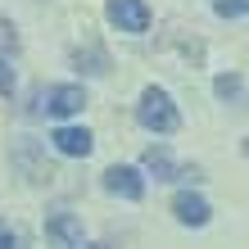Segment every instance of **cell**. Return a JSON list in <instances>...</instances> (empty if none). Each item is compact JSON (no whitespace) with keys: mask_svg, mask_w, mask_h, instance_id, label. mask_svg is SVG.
<instances>
[{"mask_svg":"<svg viewBox=\"0 0 249 249\" xmlns=\"http://www.w3.org/2000/svg\"><path fill=\"white\" fill-rule=\"evenodd\" d=\"M136 118H141V127L159 131V136H172V131L181 127V113H177V105H172V95L163 91V86H145V91H141Z\"/></svg>","mask_w":249,"mask_h":249,"instance_id":"obj_1","label":"cell"},{"mask_svg":"<svg viewBox=\"0 0 249 249\" xmlns=\"http://www.w3.org/2000/svg\"><path fill=\"white\" fill-rule=\"evenodd\" d=\"M9 163L23 172V181H32V186H50L54 181V163L46 159V145L32 141V136H14L9 145Z\"/></svg>","mask_w":249,"mask_h":249,"instance_id":"obj_2","label":"cell"},{"mask_svg":"<svg viewBox=\"0 0 249 249\" xmlns=\"http://www.w3.org/2000/svg\"><path fill=\"white\" fill-rule=\"evenodd\" d=\"M36 109L50 113V118H72V113L86 109V91L82 86H50V91L36 95Z\"/></svg>","mask_w":249,"mask_h":249,"instance_id":"obj_3","label":"cell"},{"mask_svg":"<svg viewBox=\"0 0 249 249\" xmlns=\"http://www.w3.org/2000/svg\"><path fill=\"white\" fill-rule=\"evenodd\" d=\"M141 168L150 172L154 181H199V168H177L163 145H150V150H145V159H141Z\"/></svg>","mask_w":249,"mask_h":249,"instance_id":"obj_4","label":"cell"},{"mask_svg":"<svg viewBox=\"0 0 249 249\" xmlns=\"http://www.w3.org/2000/svg\"><path fill=\"white\" fill-rule=\"evenodd\" d=\"M109 23L118 27V32L141 36L145 27H150V5H145V0H109Z\"/></svg>","mask_w":249,"mask_h":249,"instance_id":"obj_5","label":"cell"},{"mask_svg":"<svg viewBox=\"0 0 249 249\" xmlns=\"http://www.w3.org/2000/svg\"><path fill=\"white\" fill-rule=\"evenodd\" d=\"M46 240H50L54 249H82V217L68 213V209L50 213V217H46Z\"/></svg>","mask_w":249,"mask_h":249,"instance_id":"obj_6","label":"cell"},{"mask_svg":"<svg viewBox=\"0 0 249 249\" xmlns=\"http://www.w3.org/2000/svg\"><path fill=\"white\" fill-rule=\"evenodd\" d=\"M105 190H109V195H118V199H131V204H136V199L145 195V177H141L136 168L113 163V168L105 172Z\"/></svg>","mask_w":249,"mask_h":249,"instance_id":"obj_7","label":"cell"},{"mask_svg":"<svg viewBox=\"0 0 249 249\" xmlns=\"http://www.w3.org/2000/svg\"><path fill=\"white\" fill-rule=\"evenodd\" d=\"M172 213H177L181 227H204L213 209H209V199H204V195H190V190H181V195L172 199Z\"/></svg>","mask_w":249,"mask_h":249,"instance_id":"obj_8","label":"cell"},{"mask_svg":"<svg viewBox=\"0 0 249 249\" xmlns=\"http://www.w3.org/2000/svg\"><path fill=\"white\" fill-rule=\"evenodd\" d=\"M54 150H59V154H68V159H86V154H91V131H86V127H59V131H54Z\"/></svg>","mask_w":249,"mask_h":249,"instance_id":"obj_9","label":"cell"},{"mask_svg":"<svg viewBox=\"0 0 249 249\" xmlns=\"http://www.w3.org/2000/svg\"><path fill=\"white\" fill-rule=\"evenodd\" d=\"M72 59H77V68H82V72H109V59H105V50H100L95 41H91L86 50H77Z\"/></svg>","mask_w":249,"mask_h":249,"instance_id":"obj_10","label":"cell"},{"mask_svg":"<svg viewBox=\"0 0 249 249\" xmlns=\"http://www.w3.org/2000/svg\"><path fill=\"white\" fill-rule=\"evenodd\" d=\"M213 9L222 18H240V14H249V0H213Z\"/></svg>","mask_w":249,"mask_h":249,"instance_id":"obj_11","label":"cell"},{"mask_svg":"<svg viewBox=\"0 0 249 249\" xmlns=\"http://www.w3.org/2000/svg\"><path fill=\"white\" fill-rule=\"evenodd\" d=\"M213 86H217V95H222V100H236L240 95V77H236V72H222Z\"/></svg>","mask_w":249,"mask_h":249,"instance_id":"obj_12","label":"cell"},{"mask_svg":"<svg viewBox=\"0 0 249 249\" xmlns=\"http://www.w3.org/2000/svg\"><path fill=\"white\" fill-rule=\"evenodd\" d=\"M0 95H5V100L14 95V72H9V64H5V59H0Z\"/></svg>","mask_w":249,"mask_h":249,"instance_id":"obj_13","label":"cell"},{"mask_svg":"<svg viewBox=\"0 0 249 249\" xmlns=\"http://www.w3.org/2000/svg\"><path fill=\"white\" fill-rule=\"evenodd\" d=\"M0 249H18V236H14L9 222H0Z\"/></svg>","mask_w":249,"mask_h":249,"instance_id":"obj_14","label":"cell"},{"mask_svg":"<svg viewBox=\"0 0 249 249\" xmlns=\"http://www.w3.org/2000/svg\"><path fill=\"white\" fill-rule=\"evenodd\" d=\"M0 46H9V50L18 46V36H14V27H5V23H0Z\"/></svg>","mask_w":249,"mask_h":249,"instance_id":"obj_15","label":"cell"},{"mask_svg":"<svg viewBox=\"0 0 249 249\" xmlns=\"http://www.w3.org/2000/svg\"><path fill=\"white\" fill-rule=\"evenodd\" d=\"M82 249H109V245H82Z\"/></svg>","mask_w":249,"mask_h":249,"instance_id":"obj_16","label":"cell"},{"mask_svg":"<svg viewBox=\"0 0 249 249\" xmlns=\"http://www.w3.org/2000/svg\"><path fill=\"white\" fill-rule=\"evenodd\" d=\"M245 159H249V136H245Z\"/></svg>","mask_w":249,"mask_h":249,"instance_id":"obj_17","label":"cell"}]
</instances>
